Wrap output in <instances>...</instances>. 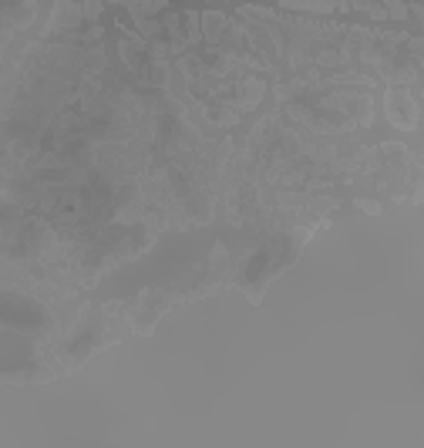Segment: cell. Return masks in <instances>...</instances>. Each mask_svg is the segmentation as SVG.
<instances>
[{
    "label": "cell",
    "mask_w": 424,
    "mask_h": 448,
    "mask_svg": "<svg viewBox=\"0 0 424 448\" xmlns=\"http://www.w3.org/2000/svg\"><path fill=\"white\" fill-rule=\"evenodd\" d=\"M287 11H347V7H357V11H367L374 17H401L408 14L401 0H283Z\"/></svg>",
    "instance_id": "obj_1"
},
{
    "label": "cell",
    "mask_w": 424,
    "mask_h": 448,
    "mask_svg": "<svg viewBox=\"0 0 424 448\" xmlns=\"http://www.w3.org/2000/svg\"><path fill=\"white\" fill-rule=\"evenodd\" d=\"M387 111H391V122L401 128H418V101L414 94L404 88H391L387 92Z\"/></svg>",
    "instance_id": "obj_2"
}]
</instances>
